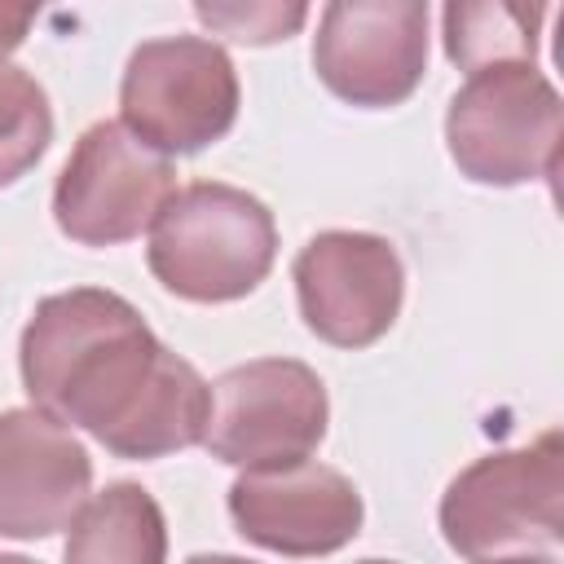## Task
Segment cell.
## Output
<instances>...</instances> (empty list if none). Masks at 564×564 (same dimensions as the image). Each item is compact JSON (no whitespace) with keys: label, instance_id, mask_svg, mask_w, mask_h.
Masks as SVG:
<instances>
[{"label":"cell","instance_id":"1","mask_svg":"<svg viewBox=\"0 0 564 564\" xmlns=\"http://www.w3.org/2000/svg\"><path fill=\"white\" fill-rule=\"evenodd\" d=\"M18 375L35 410L84 427L115 458L150 463L203 445L212 383L119 291L44 295L22 326Z\"/></svg>","mask_w":564,"mask_h":564},{"label":"cell","instance_id":"2","mask_svg":"<svg viewBox=\"0 0 564 564\" xmlns=\"http://www.w3.org/2000/svg\"><path fill=\"white\" fill-rule=\"evenodd\" d=\"M154 282L189 304H234L251 295L278 260L273 212L225 181L181 185L150 225Z\"/></svg>","mask_w":564,"mask_h":564},{"label":"cell","instance_id":"3","mask_svg":"<svg viewBox=\"0 0 564 564\" xmlns=\"http://www.w3.org/2000/svg\"><path fill=\"white\" fill-rule=\"evenodd\" d=\"M441 538L454 555L485 564L511 555H555L564 529V445L546 427L529 445L467 463L441 494Z\"/></svg>","mask_w":564,"mask_h":564},{"label":"cell","instance_id":"4","mask_svg":"<svg viewBox=\"0 0 564 564\" xmlns=\"http://www.w3.org/2000/svg\"><path fill=\"white\" fill-rule=\"evenodd\" d=\"M564 101L538 66H494L467 75L445 110V150L471 185L516 189L551 181L560 167Z\"/></svg>","mask_w":564,"mask_h":564},{"label":"cell","instance_id":"5","mask_svg":"<svg viewBox=\"0 0 564 564\" xmlns=\"http://www.w3.org/2000/svg\"><path fill=\"white\" fill-rule=\"evenodd\" d=\"M242 88L207 35H159L132 48L119 79V123L163 159L203 154L238 123Z\"/></svg>","mask_w":564,"mask_h":564},{"label":"cell","instance_id":"6","mask_svg":"<svg viewBox=\"0 0 564 564\" xmlns=\"http://www.w3.org/2000/svg\"><path fill=\"white\" fill-rule=\"evenodd\" d=\"M330 401L308 361L256 357L229 366L212 383V414L203 445L238 471H269L313 458L326 441Z\"/></svg>","mask_w":564,"mask_h":564},{"label":"cell","instance_id":"7","mask_svg":"<svg viewBox=\"0 0 564 564\" xmlns=\"http://www.w3.org/2000/svg\"><path fill=\"white\" fill-rule=\"evenodd\" d=\"M176 194V167L119 119L93 123L53 185V220L79 247H119L150 234Z\"/></svg>","mask_w":564,"mask_h":564},{"label":"cell","instance_id":"8","mask_svg":"<svg viewBox=\"0 0 564 564\" xmlns=\"http://www.w3.org/2000/svg\"><path fill=\"white\" fill-rule=\"evenodd\" d=\"M291 282L304 326L322 344L348 352L379 344L405 304L401 251L366 229L313 234L291 264Z\"/></svg>","mask_w":564,"mask_h":564},{"label":"cell","instance_id":"9","mask_svg":"<svg viewBox=\"0 0 564 564\" xmlns=\"http://www.w3.org/2000/svg\"><path fill=\"white\" fill-rule=\"evenodd\" d=\"M423 0H335L317 18L313 70L330 97L357 110H388L414 97L427 75Z\"/></svg>","mask_w":564,"mask_h":564},{"label":"cell","instance_id":"10","mask_svg":"<svg viewBox=\"0 0 564 564\" xmlns=\"http://www.w3.org/2000/svg\"><path fill=\"white\" fill-rule=\"evenodd\" d=\"M229 520L260 551L313 560L344 551L361 533L366 502L339 467L304 458L291 467L242 471L229 485Z\"/></svg>","mask_w":564,"mask_h":564},{"label":"cell","instance_id":"11","mask_svg":"<svg viewBox=\"0 0 564 564\" xmlns=\"http://www.w3.org/2000/svg\"><path fill=\"white\" fill-rule=\"evenodd\" d=\"M88 489L93 458L66 423L35 405L0 410V538L35 542L70 529Z\"/></svg>","mask_w":564,"mask_h":564},{"label":"cell","instance_id":"12","mask_svg":"<svg viewBox=\"0 0 564 564\" xmlns=\"http://www.w3.org/2000/svg\"><path fill=\"white\" fill-rule=\"evenodd\" d=\"M62 564H167V520L150 489L115 480L75 511Z\"/></svg>","mask_w":564,"mask_h":564},{"label":"cell","instance_id":"13","mask_svg":"<svg viewBox=\"0 0 564 564\" xmlns=\"http://www.w3.org/2000/svg\"><path fill=\"white\" fill-rule=\"evenodd\" d=\"M542 4H445L441 9V40L445 57L463 75H480L494 66H533L542 44Z\"/></svg>","mask_w":564,"mask_h":564},{"label":"cell","instance_id":"14","mask_svg":"<svg viewBox=\"0 0 564 564\" xmlns=\"http://www.w3.org/2000/svg\"><path fill=\"white\" fill-rule=\"evenodd\" d=\"M53 141V110L40 79L0 62V189L22 181Z\"/></svg>","mask_w":564,"mask_h":564},{"label":"cell","instance_id":"15","mask_svg":"<svg viewBox=\"0 0 564 564\" xmlns=\"http://www.w3.org/2000/svg\"><path fill=\"white\" fill-rule=\"evenodd\" d=\"M194 18L234 44H278L308 22V4H194Z\"/></svg>","mask_w":564,"mask_h":564},{"label":"cell","instance_id":"16","mask_svg":"<svg viewBox=\"0 0 564 564\" xmlns=\"http://www.w3.org/2000/svg\"><path fill=\"white\" fill-rule=\"evenodd\" d=\"M31 22H35V9H9V4H0V62H9V53L26 40Z\"/></svg>","mask_w":564,"mask_h":564},{"label":"cell","instance_id":"17","mask_svg":"<svg viewBox=\"0 0 564 564\" xmlns=\"http://www.w3.org/2000/svg\"><path fill=\"white\" fill-rule=\"evenodd\" d=\"M185 564H260V560H242V555H220V551H198Z\"/></svg>","mask_w":564,"mask_h":564},{"label":"cell","instance_id":"18","mask_svg":"<svg viewBox=\"0 0 564 564\" xmlns=\"http://www.w3.org/2000/svg\"><path fill=\"white\" fill-rule=\"evenodd\" d=\"M485 564H555V555H511V560H485Z\"/></svg>","mask_w":564,"mask_h":564},{"label":"cell","instance_id":"19","mask_svg":"<svg viewBox=\"0 0 564 564\" xmlns=\"http://www.w3.org/2000/svg\"><path fill=\"white\" fill-rule=\"evenodd\" d=\"M0 564H40V560H26V555H4V551H0Z\"/></svg>","mask_w":564,"mask_h":564},{"label":"cell","instance_id":"20","mask_svg":"<svg viewBox=\"0 0 564 564\" xmlns=\"http://www.w3.org/2000/svg\"><path fill=\"white\" fill-rule=\"evenodd\" d=\"M361 564H397V560H361Z\"/></svg>","mask_w":564,"mask_h":564}]
</instances>
